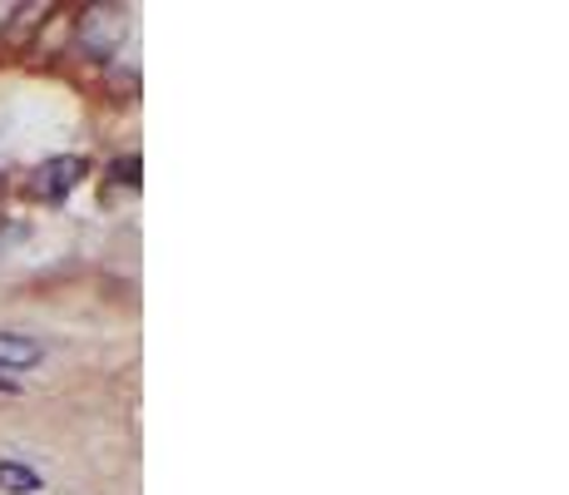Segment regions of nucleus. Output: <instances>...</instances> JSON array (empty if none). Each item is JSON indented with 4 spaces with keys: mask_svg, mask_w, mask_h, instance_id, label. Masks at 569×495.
Returning a JSON list of instances; mask_svg holds the SVG:
<instances>
[{
    "mask_svg": "<svg viewBox=\"0 0 569 495\" xmlns=\"http://www.w3.org/2000/svg\"><path fill=\"white\" fill-rule=\"evenodd\" d=\"M90 174V164L80 159V154H60V159L40 164L36 174H30V198H40V204H54V198H64L74 189V184Z\"/></svg>",
    "mask_w": 569,
    "mask_h": 495,
    "instance_id": "nucleus-1",
    "label": "nucleus"
},
{
    "mask_svg": "<svg viewBox=\"0 0 569 495\" xmlns=\"http://www.w3.org/2000/svg\"><path fill=\"white\" fill-rule=\"evenodd\" d=\"M40 357H46L40 343H30V337H20V333H0V367L6 372H26V367H36Z\"/></svg>",
    "mask_w": 569,
    "mask_h": 495,
    "instance_id": "nucleus-2",
    "label": "nucleus"
},
{
    "mask_svg": "<svg viewBox=\"0 0 569 495\" xmlns=\"http://www.w3.org/2000/svg\"><path fill=\"white\" fill-rule=\"evenodd\" d=\"M0 491H16V495H36L40 491V476L20 461H0Z\"/></svg>",
    "mask_w": 569,
    "mask_h": 495,
    "instance_id": "nucleus-3",
    "label": "nucleus"
},
{
    "mask_svg": "<svg viewBox=\"0 0 569 495\" xmlns=\"http://www.w3.org/2000/svg\"><path fill=\"white\" fill-rule=\"evenodd\" d=\"M109 174H114V184H129V189H134V184H139V159L129 154V159H119Z\"/></svg>",
    "mask_w": 569,
    "mask_h": 495,
    "instance_id": "nucleus-4",
    "label": "nucleus"
},
{
    "mask_svg": "<svg viewBox=\"0 0 569 495\" xmlns=\"http://www.w3.org/2000/svg\"><path fill=\"white\" fill-rule=\"evenodd\" d=\"M0 392H16V382H10V377H0Z\"/></svg>",
    "mask_w": 569,
    "mask_h": 495,
    "instance_id": "nucleus-5",
    "label": "nucleus"
}]
</instances>
